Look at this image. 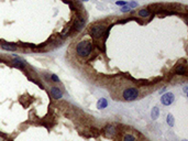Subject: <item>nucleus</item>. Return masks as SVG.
Returning <instances> with one entry per match:
<instances>
[{
    "label": "nucleus",
    "mask_w": 188,
    "mask_h": 141,
    "mask_svg": "<svg viewBox=\"0 0 188 141\" xmlns=\"http://www.w3.org/2000/svg\"><path fill=\"white\" fill-rule=\"evenodd\" d=\"M89 32L94 39H100V38H102V35H104L106 27L104 26H94V27H91Z\"/></svg>",
    "instance_id": "nucleus-3"
},
{
    "label": "nucleus",
    "mask_w": 188,
    "mask_h": 141,
    "mask_svg": "<svg viewBox=\"0 0 188 141\" xmlns=\"http://www.w3.org/2000/svg\"><path fill=\"white\" fill-rule=\"evenodd\" d=\"M12 63L15 67H18V68H24V66H25V62L24 61H22L21 58H14L13 61H12Z\"/></svg>",
    "instance_id": "nucleus-9"
},
{
    "label": "nucleus",
    "mask_w": 188,
    "mask_h": 141,
    "mask_svg": "<svg viewBox=\"0 0 188 141\" xmlns=\"http://www.w3.org/2000/svg\"><path fill=\"white\" fill-rule=\"evenodd\" d=\"M84 26H85V20H84V18H82V17L76 18V20L74 22V29H75L76 31H80V30H83Z\"/></svg>",
    "instance_id": "nucleus-6"
},
{
    "label": "nucleus",
    "mask_w": 188,
    "mask_h": 141,
    "mask_svg": "<svg viewBox=\"0 0 188 141\" xmlns=\"http://www.w3.org/2000/svg\"><path fill=\"white\" fill-rule=\"evenodd\" d=\"M174 100H175L174 94H173V93H171V92L165 93V94H164V95H162V97H161V103H162L164 106L172 105V104L174 103Z\"/></svg>",
    "instance_id": "nucleus-4"
},
{
    "label": "nucleus",
    "mask_w": 188,
    "mask_h": 141,
    "mask_svg": "<svg viewBox=\"0 0 188 141\" xmlns=\"http://www.w3.org/2000/svg\"><path fill=\"white\" fill-rule=\"evenodd\" d=\"M166 121H167V125H168V126L173 127V126L175 125V119H174V117H173V115L168 113L167 117H166Z\"/></svg>",
    "instance_id": "nucleus-14"
},
{
    "label": "nucleus",
    "mask_w": 188,
    "mask_h": 141,
    "mask_svg": "<svg viewBox=\"0 0 188 141\" xmlns=\"http://www.w3.org/2000/svg\"><path fill=\"white\" fill-rule=\"evenodd\" d=\"M123 141H136V139L132 134H125L124 138H123Z\"/></svg>",
    "instance_id": "nucleus-15"
},
{
    "label": "nucleus",
    "mask_w": 188,
    "mask_h": 141,
    "mask_svg": "<svg viewBox=\"0 0 188 141\" xmlns=\"http://www.w3.org/2000/svg\"><path fill=\"white\" fill-rule=\"evenodd\" d=\"M116 5H117V6H121V7H123V6L126 5V1H124V0H123V1H117Z\"/></svg>",
    "instance_id": "nucleus-19"
},
{
    "label": "nucleus",
    "mask_w": 188,
    "mask_h": 141,
    "mask_svg": "<svg viewBox=\"0 0 188 141\" xmlns=\"http://www.w3.org/2000/svg\"><path fill=\"white\" fill-rule=\"evenodd\" d=\"M150 14H151V11L149 9H141L139 11V15L142 18H147Z\"/></svg>",
    "instance_id": "nucleus-13"
},
{
    "label": "nucleus",
    "mask_w": 188,
    "mask_h": 141,
    "mask_svg": "<svg viewBox=\"0 0 188 141\" xmlns=\"http://www.w3.org/2000/svg\"><path fill=\"white\" fill-rule=\"evenodd\" d=\"M159 116H160V109H159V107H153V109L151 111V118L153 120H155L159 118Z\"/></svg>",
    "instance_id": "nucleus-12"
},
{
    "label": "nucleus",
    "mask_w": 188,
    "mask_h": 141,
    "mask_svg": "<svg viewBox=\"0 0 188 141\" xmlns=\"http://www.w3.org/2000/svg\"><path fill=\"white\" fill-rule=\"evenodd\" d=\"M166 89H167L166 87H163V88H162V89L160 91V94H162V93H165V92H166Z\"/></svg>",
    "instance_id": "nucleus-20"
},
{
    "label": "nucleus",
    "mask_w": 188,
    "mask_h": 141,
    "mask_svg": "<svg viewBox=\"0 0 188 141\" xmlns=\"http://www.w3.org/2000/svg\"><path fill=\"white\" fill-rule=\"evenodd\" d=\"M124 1H125V0H124Z\"/></svg>",
    "instance_id": "nucleus-24"
},
{
    "label": "nucleus",
    "mask_w": 188,
    "mask_h": 141,
    "mask_svg": "<svg viewBox=\"0 0 188 141\" xmlns=\"http://www.w3.org/2000/svg\"><path fill=\"white\" fill-rule=\"evenodd\" d=\"M129 6H130V8L132 9V8H135V7H138V2H135V1H131L130 3H128Z\"/></svg>",
    "instance_id": "nucleus-18"
},
{
    "label": "nucleus",
    "mask_w": 188,
    "mask_h": 141,
    "mask_svg": "<svg viewBox=\"0 0 188 141\" xmlns=\"http://www.w3.org/2000/svg\"><path fill=\"white\" fill-rule=\"evenodd\" d=\"M92 42L89 40H83L80 42H78L76 45V53L78 56L80 57H87L90 55V53L92 52Z\"/></svg>",
    "instance_id": "nucleus-1"
},
{
    "label": "nucleus",
    "mask_w": 188,
    "mask_h": 141,
    "mask_svg": "<svg viewBox=\"0 0 188 141\" xmlns=\"http://www.w3.org/2000/svg\"><path fill=\"white\" fill-rule=\"evenodd\" d=\"M186 70H187L186 66H185L184 64H179V65L175 68V73H176L177 75H185V74H186Z\"/></svg>",
    "instance_id": "nucleus-7"
},
{
    "label": "nucleus",
    "mask_w": 188,
    "mask_h": 141,
    "mask_svg": "<svg viewBox=\"0 0 188 141\" xmlns=\"http://www.w3.org/2000/svg\"><path fill=\"white\" fill-rule=\"evenodd\" d=\"M108 106V100L106 98H100L97 101V108L98 109H104Z\"/></svg>",
    "instance_id": "nucleus-10"
},
{
    "label": "nucleus",
    "mask_w": 188,
    "mask_h": 141,
    "mask_svg": "<svg viewBox=\"0 0 188 141\" xmlns=\"http://www.w3.org/2000/svg\"><path fill=\"white\" fill-rule=\"evenodd\" d=\"M122 96H123V99L126 100V101H132V100H135V99L138 98L139 91L135 87H128V88H125L124 91H123Z\"/></svg>",
    "instance_id": "nucleus-2"
},
{
    "label": "nucleus",
    "mask_w": 188,
    "mask_h": 141,
    "mask_svg": "<svg viewBox=\"0 0 188 141\" xmlns=\"http://www.w3.org/2000/svg\"><path fill=\"white\" fill-rule=\"evenodd\" d=\"M51 78H52V81H53V82H56V83H58V82H60V78H58V76L55 75V74H53V75L51 76Z\"/></svg>",
    "instance_id": "nucleus-17"
},
{
    "label": "nucleus",
    "mask_w": 188,
    "mask_h": 141,
    "mask_svg": "<svg viewBox=\"0 0 188 141\" xmlns=\"http://www.w3.org/2000/svg\"><path fill=\"white\" fill-rule=\"evenodd\" d=\"M131 10V8H130V6L126 3L125 6H123V7L121 8V12H129Z\"/></svg>",
    "instance_id": "nucleus-16"
},
{
    "label": "nucleus",
    "mask_w": 188,
    "mask_h": 141,
    "mask_svg": "<svg viewBox=\"0 0 188 141\" xmlns=\"http://www.w3.org/2000/svg\"><path fill=\"white\" fill-rule=\"evenodd\" d=\"M51 95H52V97L55 99H61L63 97V93L61 91V88H58V87H51Z\"/></svg>",
    "instance_id": "nucleus-5"
},
{
    "label": "nucleus",
    "mask_w": 188,
    "mask_h": 141,
    "mask_svg": "<svg viewBox=\"0 0 188 141\" xmlns=\"http://www.w3.org/2000/svg\"><path fill=\"white\" fill-rule=\"evenodd\" d=\"M1 48L3 50H7V51H15L17 50V45L13 44V43H2Z\"/></svg>",
    "instance_id": "nucleus-8"
},
{
    "label": "nucleus",
    "mask_w": 188,
    "mask_h": 141,
    "mask_svg": "<svg viewBox=\"0 0 188 141\" xmlns=\"http://www.w3.org/2000/svg\"><path fill=\"white\" fill-rule=\"evenodd\" d=\"M187 88H188V86H184V93H185V94H187Z\"/></svg>",
    "instance_id": "nucleus-21"
},
{
    "label": "nucleus",
    "mask_w": 188,
    "mask_h": 141,
    "mask_svg": "<svg viewBox=\"0 0 188 141\" xmlns=\"http://www.w3.org/2000/svg\"><path fill=\"white\" fill-rule=\"evenodd\" d=\"M181 141H187V140H181Z\"/></svg>",
    "instance_id": "nucleus-22"
},
{
    "label": "nucleus",
    "mask_w": 188,
    "mask_h": 141,
    "mask_svg": "<svg viewBox=\"0 0 188 141\" xmlns=\"http://www.w3.org/2000/svg\"><path fill=\"white\" fill-rule=\"evenodd\" d=\"M106 132H107V136L111 137V136H113V134L117 132V129H116L114 126L109 125V126H107V127H106Z\"/></svg>",
    "instance_id": "nucleus-11"
},
{
    "label": "nucleus",
    "mask_w": 188,
    "mask_h": 141,
    "mask_svg": "<svg viewBox=\"0 0 188 141\" xmlns=\"http://www.w3.org/2000/svg\"><path fill=\"white\" fill-rule=\"evenodd\" d=\"M84 1H87V0H84Z\"/></svg>",
    "instance_id": "nucleus-23"
}]
</instances>
